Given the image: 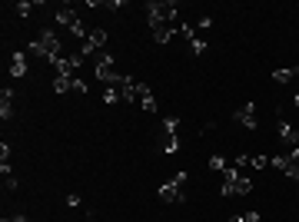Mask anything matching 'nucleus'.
I'll list each match as a JSON object with an SVG mask.
<instances>
[{"label": "nucleus", "instance_id": "nucleus-1", "mask_svg": "<svg viewBox=\"0 0 299 222\" xmlns=\"http://www.w3.org/2000/svg\"><path fill=\"white\" fill-rule=\"evenodd\" d=\"M27 53H33V56H40V60H50V63H54L57 56H60V37H57L54 30H40L37 37L30 40Z\"/></svg>", "mask_w": 299, "mask_h": 222}, {"label": "nucleus", "instance_id": "nucleus-2", "mask_svg": "<svg viewBox=\"0 0 299 222\" xmlns=\"http://www.w3.org/2000/svg\"><path fill=\"white\" fill-rule=\"evenodd\" d=\"M146 20L150 24H180V4L176 0H150Z\"/></svg>", "mask_w": 299, "mask_h": 222}, {"label": "nucleus", "instance_id": "nucleus-3", "mask_svg": "<svg viewBox=\"0 0 299 222\" xmlns=\"http://www.w3.org/2000/svg\"><path fill=\"white\" fill-rule=\"evenodd\" d=\"M253 179L243 176L239 169H223V196H250Z\"/></svg>", "mask_w": 299, "mask_h": 222}, {"label": "nucleus", "instance_id": "nucleus-4", "mask_svg": "<svg viewBox=\"0 0 299 222\" xmlns=\"http://www.w3.org/2000/svg\"><path fill=\"white\" fill-rule=\"evenodd\" d=\"M186 179H189L186 169H180V173H176L170 183L160 186V199H163V202H183V199H186V196H183V186H186Z\"/></svg>", "mask_w": 299, "mask_h": 222}, {"label": "nucleus", "instance_id": "nucleus-5", "mask_svg": "<svg viewBox=\"0 0 299 222\" xmlns=\"http://www.w3.org/2000/svg\"><path fill=\"white\" fill-rule=\"evenodd\" d=\"M123 77H126V73H117V66H113V56H110V53H103L100 60H96V80H100V83H107V87H117Z\"/></svg>", "mask_w": 299, "mask_h": 222}, {"label": "nucleus", "instance_id": "nucleus-6", "mask_svg": "<svg viewBox=\"0 0 299 222\" xmlns=\"http://www.w3.org/2000/svg\"><path fill=\"white\" fill-rule=\"evenodd\" d=\"M57 24H60V27H70L73 37H80V43H83V40L90 37V33L83 30V24H80L77 10H70V7H60V10H57Z\"/></svg>", "mask_w": 299, "mask_h": 222}, {"label": "nucleus", "instance_id": "nucleus-7", "mask_svg": "<svg viewBox=\"0 0 299 222\" xmlns=\"http://www.w3.org/2000/svg\"><path fill=\"white\" fill-rule=\"evenodd\" d=\"M103 43H107V30H100V27H96V30H90V37L80 43V53H83V56H93Z\"/></svg>", "mask_w": 299, "mask_h": 222}, {"label": "nucleus", "instance_id": "nucleus-8", "mask_svg": "<svg viewBox=\"0 0 299 222\" xmlns=\"http://www.w3.org/2000/svg\"><path fill=\"white\" fill-rule=\"evenodd\" d=\"M279 139H283L289 150H299V126H289V123L279 116Z\"/></svg>", "mask_w": 299, "mask_h": 222}, {"label": "nucleus", "instance_id": "nucleus-9", "mask_svg": "<svg viewBox=\"0 0 299 222\" xmlns=\"http://www.w3.org/2000/svg\"><path fill=\"white\" fill-rule=\"evenodd\" d=\"M183 33H186V43H189V50H193V56H203L206 53V40L200 37L189 24H183Z\"/></svg>", "mask_w": 299, "mask_h": 222}, {"label": "nucleus", "instance_id": "nucleus-10", "mask_svg": "<svg viewBox=\"0 0 299 222\" xmlns=\"http://www.w3.org/2000/svg\"><path fill=\"white\" fill-rule=\"evenodd\" d=\"M256 103H246V106H239L236 113H233V119H236L239 126H246V129H256Z\"/></svg>", "mask_w": 299, "mask_h": 222}, {"label": "nucleus", "instance_id": "nucleus-11", "mask_svg": "<svg viewBox=\"0 0 299 222\" xmlns=\"http://www.w3.org/2000/svg\"><path fill=\"white\" fill-rule=\"evenodd\" d=\"M150 30H153V40H157V43H166L176 30H183V24H150Z\"/></svg>", "mask_w": 299, "mask_h": 222}, {"label": "nucleus", "instance_id": "nucleus-12", "mask_svg": "<svg viewBox=\"0 0 299 222\" xmlns=\"http://www.w3.org/2000/svg\"><path fill=\"white\" fill-rule=\"evenodd\" d=\"M136 103H140V106H143L146 113H153V110H157V100H153V90H150L146 83H140V96H136Z\"/></svg>", "mask_w": 299, "mask_h": 222}, {"label": "nucleus", "instance_id": "nucleus-13", "mask_svg": "<svg viewBox=\"0 0 299 222\" xmlns=\"http://www.w3.org/2000/svg\"><path fill=\"white\" fill-rule=\"evenodd\" d=\"M296 77H299V66H286V70H273V83H279V87H286V83H292Z\"/></svg>", "mask_w": 299, "mask_h": 222}, {"label": "nucleus", "instance_id": "nucleus-14", "mask_svg": "<svg viewBox=\"0 0 299 222\" xmlns=\"http://www.w3.org/2000/svg\"><path fill=\"white\" fill-rule=\"evenodd\" d=\"M10 77H27V53L10 56Z\"/></svg>", "mask_w": 299, "mask_h": 222}, {"label": "nucleus", "instance_id": "nucleus-15", "mask_svg": "<svg viewBox=\"0 0 299 222\" xmlns=\"http://www.w3.org/2000/svg\"><path fill=\"white\" fill-rule=\"evenodd\" d=\"M73 80H77V77H57L54 80V90H57V93H70V90H73Z\"/></svg>", "mask_w": 299, "mask_h": 222}, {"label": "nucleus", "instance_id": "nucleus-16", "mask_svg": "<svg viewBox=\"0 0 299 222\" xmlns=\"http://www.w3.org/2000/svg\"><path fill=\"white\" fill-rule=\"evenodd\" d=\"M103 100H107V103H123V90H120V83H117V87H107Z\"/></svg>", "mask_w": 299, "mask_h": 222}, {"label": "nucleus", "instance_id": "nucleus-17", "mask_svg": "<svg viewBox=\"0 0 299 222\" xmlns=\"http://www.w3.org/2000/svg\"><path fill=\"white\" fill-rule=\"evenodd\" d=\"M10 116H14V100L0 96V119H10Z\"/></svg>", "mask_w": 299, "mask_h": 222}, {"label": "nucleus", "instance_id": "nucleus-18", "mask_svg": "<svg viewBox=\"0 0 299 222\" xmlns=\"http://www.w3.org/2000/svg\"><path fill=\"white\" fill-rule=\"evenodd\" d=\"M250 166L253 169H266L269 166V156H250Z\"/></svg>", "mask_w": 299, "mask_h": 222}, {"label": "nucleus", "instance_id": "nucleus-19", "mask_svg": "<svg viewBox=\"0 0 299 222\" xmlns=\"http://www.w3.org/2000/svg\"><path fill=\"white\" fill-rule=\"evenodd\" d=\"M163 150H166V153H176V150H180V136H166Z\"/></svg>", "mask_w": 299, "mask_h": 222}, {"label": "nucleus", "instance_id": "nucleus-20", "mask_svg": "<svg viewBox=\"0 0 299 222\" xmlns=\"http://www.w3.org/2000/svg\"><path fill=\"white\" fill-rule=\"evenodd\" d=\"M163 126H166V133H170V136H176V129H180V119H176V116H166Z\"/></svg>", "mask_w": 299, "mask_h": 222}, {"label": "nucleus", "instance_id": "nucleus-21", "mask_svg": "<svg viewBox=\"0 0 299 222\" xmlns=\"http://www.w3.org/2000/svg\"><path fill=\"white\" fill-rule=\"evenodd\" d=\"M210 169L223 173V169H226V159H223V156H210Z\"/></svg>", "mask_w": 299, "mask_h": 222}, {"label": "nucleus", "instance_id": "nucleus-22", "mask_svg": "<svg viewBox=\"0 0 299 222\" xmlns=\"http://www.w3.org/2000/svg\"><path fill=\"white\" fill-rule=\"evenodd\" d=\"M17 186H20V183H17V176H14V173H10V176H4V189H10V192H14Z\"/></svg>", "mask_w": 299, "mask_h": 222}, {"label": "nucleus", "instance_id": "nucleus-23", "mask_svg": "<svg viewBox=\"0 0 299 222\" xmlns=\"http://www.w3.org/2000/svg\"><path fill=\"white\" fill-rule=\"evenodd\" d=\"M73 93H87V83H83V80H80V77L73 80Z\"/></svg>", "mask_w": 299, "mask_h": 222}, {"label": "nucleus", "instance_id": "nucleus-24", "mask_svg": "<svg viewBox=\"0 0 299 222\" xmlns=\"http://www.w3.org/2000/svg\"><path fill=\"white\" fill-rule=\"evenodd\" d=\"M14 10H17V14H20V17H27V14H30V10H33V7H30V4H17V7H14Z\"/></svg>", "mask_w": 299, "mask_h": 222}, {"label": "nucleus", "instance_id": "nucleus-25", "mask_svg": "<svg viewBox=\"0 0 299 222\" xmlns=\"http://www.w3.org/2000/svg\"><path fill=\"white\" fill-rule=\"evenodd\" d=\"M7 156H10V146H7V143H0V163H7Z\"/></svg>", "mask_w": 299, "mask_h": 222}, {"label": "nucleus", "instance_id": "nucleus-26", "mask_svg": "<svg viewBox=\"0 0 299 222\" xmlns=\"http://www.w3.org/2000/svg\"><path fill=\"white\" fill-rule=\"evenodd\" d=\"M243 222H260V212H246V215H243Z\"/></svg>", "mask_w": 299, "mask_h": 222}, {"label": "nucleus", "instance_id": "nucleus-27", "mask_svg": "<svg viewBox=\"0 0 299 222\" xmlns=\"http://www.w3.org/2000/svg\"><path fill=\"white\" fill-rule=\"evenodd\" d=\"M0 222H20V219H17V215H14V219H0Z\"/></svg>", "mask_w": 299, "mask_h": 222}, {"label": "nucleus", "instance_id": "nucleus-28", "mask_svg": "<svg viewBox=\"0 0 299 222\" xmlns=\"http://www.w3.org/2000/svg\"><path fill=\"white\" fill-rule=\"evenodd\" d=\"M296 106H299V93H296Z\"/></svg>", "mask_w": 299, "mask_h": 222}]
</instances>
